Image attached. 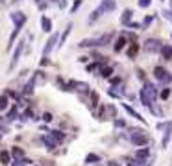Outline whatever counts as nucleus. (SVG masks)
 I'll list each match as a JSON object with an SVG mask.
<instances>
[{"instance_id": "obj_10", "label": "nucleus", "mask_w": 172, "mask_h": 166, "mask_svg": "<svg viewBox=\"0 0 172 166\" xmlns=\"http://www.w3.org/2000/svg\"><path fill=\"white\" fill-rule=\"evenodd\" d=\"M100 7H102L104 13H107V11H113V9L117 7V4H115V0H102Z\"/></svg>"}, {"instance_id": "obj_25", "label": "nucleus", "mask_w": 172, "mask_h": 166, "mask_svg": "<svg viewBox=\"0 0 172 166\" xmlns=\"http://www.w3.org/2000/svg\"><path fill=\"white\" fill-rule=\"evenodd\" d=\"M152 20H154V17H146V18H145V22L141 24V28H148V26L152 24Z\"/></svg>"}, {"instance_id": "obj_20", "label": "nucleus", "mask_w": 172, "mask_h": 166, "mask_svg": "<svg viewBox=\"0 0 172 166\" xmlns=\"http://www.w3.org/2000/svg\"><path fill=\"white\" fill-rule=\"evenodd\" d=\"M19 31H20V30H17V28H15V31L11 33V37H9V41H7V50H11V46H13V41L17 39V35H19Z\"/></svg>"}, {"instance_id": "obj_2", "label": "nucleus", "mask_w": 172, "mask_h": 166, "mask_svg": "<svg viewBox=\"0 0 172 166\" xmlns=\"http://www.w3.org/2000/svg\"><path fill=\"white\" fill-rule=\"evenodd\" d=\"M154 76L157 78L159 83H169V81H172L170 72H169L167 68H163V67H156V68H154Z\"/></svg>"}, {"instance_id": "obj_8", "label": "nucleus", "mask_w": 172, "mask_h": 166, "mask_svg": "<svg viewBox=\"0 0 172 166\" xmlns=\"http://www.w3.org/2000/svg\"><path fill=\"white\" fill-rule=\"evenodd\" d=\"M37 76H39V74H35L33 78H30V81H28L26 87L22 89V94H24V96H30V94L33 92V85H35V78H37Z\"/></svg>"}, {"instance_id": "obj_24", "label": "nucleus", "mask_w": 172, "mask_h": 166, "mask_svg": "<svg viewBox=\"0 0 172 166\" xmlns=\"http://www.w3.org/2000/svg\"><path fill=\"white\" fill-rule=\"evenodd\" d=\"M98 161H100V157H98V155H89V157L85 159V163H87V164H89V163H98Z\"/></svg>"}, {"instance_id": "obj_22", "label": "nucleus", "mask_w": 172, "mask_h": 166, "mask_svg": "<svg viewBox=\"0 0 172 166\" xmlns=\"http://www.w3.org/2000/svg\"><path fill=\"white\" fill-rule=\"evenodd\" d=\"M159 96H161V100H167V98L170 96V89H169V87H165V89L161 91V94H159Z\"/></svg>"}, {"instance_id": "obj_32", "label": "nucleus", "mask_w": 172, "mask_h": 166, "mask_svg": "<svg viewBox=\"0 0 172 166\" xmlns=\"http://www.w3.org/2000/svg\"><path fill=\"white\" fill-rule=\"evenodd\" d=\"M41 65H43V67H46V65H50V61H48V59H46V55H44V57H43V61H41Z\"/></svg>"}, {"instance_id": "obj_26", "label": "nucleus", "mask_w": 172, "mask_h": 166, "mask_svg": "<svg viewBox=\"0 0 172 166\" xmlns=\"http://www.w3.org/2000/svg\"><path fill=\"white\" fill-rule=\"evenodd\" d=\"M11 152H13V155H15V157H19V159H20V157H24V153H22V150H20V148H13Z\"/></svg>"}, {"instance_id": "obj_3", "label": "nucleus", "mask_w": 172, "mask_h": 166, "mask_svg": "<svg viewBox=\"0 0 172 166\" xmlns=\"http://www.w3.org/2000/svg\"><path fill=\"white\" fill-rule=\"evenodd\" d=\"M11 20H13L15 28H17V30H20V28L26 24V15H24L22 11H13V13H11Z\"/></svg>"}, {"instance_id": "obj_28", "label": "nucleus", "mask_w": 172, "mask_h": 166, "mask_svg": "<svg viewBox=\"0 0 172 166\" xmlns=\"http://www.w3.org/2000/svg\"><path fill=\"white\" fill-rule=\"evenodd\" d=\"M139 6L141 7H148L150 6V0H139Z\"/></svg>"}, {"instance_id": "obj_19", "label": "nucleus", "mask_w": 172, "mask_h": 166, "mask_svg": "<svg viewBox=\"0 0 172 166\" xmlns=\"http://www.w3.org/2000/svg\"><path fill=\"white\" fill-rule=\"evenodd\" d=\"M7 107H9V100H7L6 94H2V96H0V111H4V109H7Z\"/></svg>"}, {"instance_id": "obj_16", "label": "nucleus", "mask_w": 172, "mask_h": 166, "mask_svg": "<svg viewBox=\"0 0 172 166\" xmlns=\"http://www.w3.org/2000/svg\"><path fill=\"white\" fill-rule=\"evenodd\" d=\"M102 13H104V11H102V7L98 6V7H96V9H94V11H93V13L89 15V20H91V22H94V20H96V18H98V17H100Z\"/></svg>"}, {"instance_id": "obj_34", "label": "nucleus", "mask_w": 172, "mask_h": 166, "mask_svg": "<svg viewBox=\"0 0 172 166\" xmlns=\"http://www.w3.org/2000/svg\"><path fill=\"white\" fill-rule=\"evenodd\" d=\"M0 2H4V0H0Z\"/></svg>"}, {"instance_id": "obj_14", "label": "nucleus", "mask_w": 172, "mask_h": 166, "mask_svg": "<svg viewBox=\"0 0 172 166\" xmlns=\"http://www.w3.org/2000/svg\"><path fill=\"white\" fill-rule=\"evenodd\" d=\"M132 15H133L132 9H124V11H122V17H120V22H122V24H128V22L132 20Z\"/></svg>"}, {"instance_id": "obj_23", "label": "nucleus", "mask_w": 172, "mask_h": 166, "mask_svg": "<svg viewBox=\"0 0 172 166\" xmlns=\"http://www.w3.org/2000/svg\"><path fill=\"white\" fill-rule=\"evenodd\" d=\"M111 72H113V67H106V68H102V72H100V74H102L104 78H107Z\"/></svg>"}, {"instance_id": "obj_31", "label": "nucleus", "mask_w": 172, "mask_h": 166, "mask_svg": "<svg viewBox=\"0 0 172 166\" xmlns=\"http://www.w3.org/2000/svg\"><path fill=\"white\" fill-rule=\"evenodd\" d=\"M80 6H82V0H76V2H74V6H72V9H70V11H76V9H78V7H80Z\"/></svg>"}, {"instance_id": "obj_1", "label": "nucleus", "mask_w": 172, "mask_h": 166, "mask_svg": "<svg viewBox=\"0 0 172 166\" xmlns=\"http://www.w3.org/2000/svg\"><path fill=\"white\" fill-rule=\"evenodd\" d=\"M113 39V33H106V35H102V37H91V39H83V41H80V48H89V46H93V48H96V46H104V44H107L109 41Z\"/></svg>"}, {"instance_id": "obj_13", "label": "nucleus", "mask_w": 172, "mask_h": 166, "mask_svg": "<svg viewBox=\"0 0 172 166\" xmlns=\"http://www.w3.org/2000/svg\"><path fill=\"white\" fill-rule=\"evenodd\" d=\"M126 43H128V39H126L124 35H120V37L117 39V43H115V46H113V48H115V52H120V50H122V48L126 46Z\"/></svg>"}, {"instance_id": "obj_21", "label": "nucleus", "mask_w": 172, "mask_h": 166, "mask_svg": "<svg viewBox=\"0 0 172 166\" xmlns=\"http://www.w3.org/2000/svg\"><path fill=\"white\" fill-rule=\"evenodd\" d=\"M70 30H72V24H69V26L65 28V31H63V35H61V41H59V46H61V44L65 43V39H67V35L70 33Z\"/></svg>"}, {"instance_id": "obj_5", "label": "nucleus", "mask_w": 172, "mask_h": 166, "mask_svg": "<svg viewBox=\"0 0 172 166\" xmlns=\"http://www.w3.org/2000/svg\"><path fill=\"white\" fill-rule=\"evenodd\" d=\"M145 48L148 50V52H161V48H163V44H161V41H157V39H148L146 43H145Z\"/></svg>"}, {"instance_id": "obj_18", "label": "nucleus", "mask_w": 172, "mask_h": 166, "mask_svg": "<svg viewBox=\"0 0 172 166\" xmlns=\"http://www.w3.org/2000/svg\"><path fill=\"white\" fill-rule=\"evenodd\" d=\"M170 131H172V126L167 124V133H165V139H163V148L169 146V140H170Z\"/></svg>"}, {"instance_id": "obj_27", "label": "nucleus", "mask_w": 172, "mask_h": 166, "mask_svg": "<svg viewBox=\"0 0 172 166\" xmlns=\"http://www.w3.org/2000/svg\"><path fill=\"white\" fill-rule=\"evenodd\" d=\"M130 48H132V50H130V57H135V54H137V44H132Z\"/></svg>"}, {"instance_id": "obj_12", "label": "nucleus", "mask_w": 172, "mask_h": 166, "mask_svg": "<svg viewBox=\"0 0 172 166\" xmlns=\"http://www.w3.org/2000/svg\"><path fill=\"white\" fill-rule=\"evenodd\" d=\"M41 28H43V31H50L52 30V20L48 18V17H41Z\"/></svg>"}, {"instance_id": "obj_9", "label": "nucleus", "mask_w": 172, "mask_h": 166, "mask_svg": "<svg viewBox=\"0 0 172 166\" xmlns=\"http://www.w3.org/2000/svg\"><path fill=\"white\" fill-rule=\"evenodd\" d=\"M122 107H124V111H126L128 115H132V116H133V118H137L139 122H145V118H143V116H141V115H139V113H137V111H135L133 107H132V105H128V103H124Z\"/></svg>"}, {"instance_id": "obj_15", "label": "nucleus", "mask_w": 172, "mask_h": 166, "mask_svg": "<svg viewBox=\"0 0 172 166\" xmlns=\"http://www.w3.org/2000/svg\"><path fill=\"white\" fill-rule=\"evenodd\" d=\"M161 55H163V59H172V46H163L161 48Z\"/></svg>"}, {"instance_id": "obj_4", "label": "nucleus", "mask_w": 172, "mask_h": 166, "mask_svg": "<svg viewBox=\"0 0 172 166\" xmlns=\"http://www.w3.org/2000/svg\"><path fill=\"white\" fill-rule=\"evenodd\" d=\"M22 50H24V41H20L19 44H17V48H15V54H13V59H11V65H9V72L17 67V63H19V57H20V54H22Z\"/></svg>"}, {"instance_id": "obj_11", "label": "nucleus", "mask_w": 172, "mask_h": 166, "mask_svg": "<svg viewBox=\"0 0 172 166\" xmlns=\"http://www.w3.org/2000/svg\"><path fill=\"white\" fill-rule=\"evenodd\" d=\"M135 157H137V161L145 163V159H148V157H150V150H148V148H139Z\"/></svg>"}, {"instance_id": "obj_6", "label": "nucleus", "mask_w": 172, "mask_h": 166, "mask_svg": "<svg viewBox=\"0 0 172 166\" xmlns=\"http://www.w3.org/2000/svg\"><path fill=\"white\" fill-rule=\"evenodd\" d=\"M130 142L141 148V146H146L148 144V137L146 135H141V133H135L133 137H130Z\"/></svg>"}, {"instance_id": "obj_7", "label": "nucleus", "mask_w": 172, "mask_h": 166, "mask_svg": "<svg viewBox=\"0 0 172 166\" xmlns=\"http://www.w3.org/2000/svg\"><path fill=\"white\" fill-rule=\"evenodd\" d=\"M56 43H57V33H54L48 41H46V44H44V50H43V54L44 55H48L52 50H54V46H56Z\"/></svg>"}, {"instance_id": "obj_30", "label": "nucleus", "mask_w": 172, "mask_h": 166, "mask_svg": "<svg viewBox=\"0 0 172 166\" xmlns=\"http://www.w3.org/2000/svg\"><path fill=\"white\" fill-rule=\"evenodd\" d=\"M43 120H44V122H50V120H52V115H50V113H44V115H43Z\"/></svg>"}, {"instance_id": "obj_29", "label": "nucleus", "mask_w": 172, "mask_h": 166, "mask_svg": "<svg viewBox=\"0 0 172 166\" xmlns=\"http://www.w3.org/2000/svg\"><path fill=\"white\" fill-rule=\"evenodd\" d=\"M91 100H93V105H96V102H98V96H96V92H91Z\"/></svg>"}, {"instance_id": "obj_33", "label": "nucleus", "mask_w": 172, "mask_h": 166, "mask_svg": "<svg viewBox=\"0 0 172 166\" xmlns=\"http://www.w3.org/2000/svg\"><path fill=\"white\" fill-rule=\"evenodd\" d=\"M0 139H2V135H0Z\"/></svg>"}, {"instance_id": "obj_17", "label": "nucleus", "mask_w": 172, "mask_h": 166, "mask_svg": "<svg viewBox=\"0 0 172 166\" xmlns=\"http://www.w3.org/2000/svg\"><path fill=\"white\" fill-rule=\"evenodd\" d=\"M9 159H11V155H9V152H0V163L2 164H9Z\"/></svg>"}]
</instances>
